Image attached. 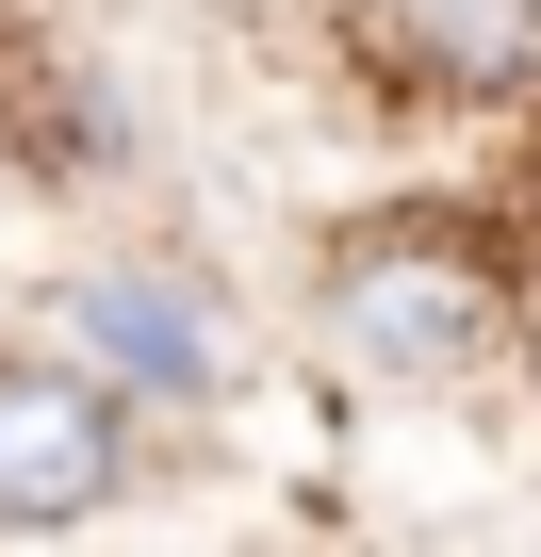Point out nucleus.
<instances>
[{
	"instance_id": "1",
	"label": "nucleus",
	"mask_w": 541,
	"mask_h": 557,
	"mask_svg": "<svg viewBox=\"0 0 541 557\" xmlns=\"http://www.w3.org/2000/svg\"><path fill=\"white\" fill-rule=\"evenodd\" d=\"M329 329H345V361H378V377H459V361L492 345V278H476L459 246H427V230H378V246L329 262Z\"/></svg>"
},
{
	"instance_id": "2",
	"label": "nucleus",
	"mask_w": 541,
	"mask_h": 557,
	"mask_svg": "<svg viewBox=\"0 0 541 557\" xmlns=\"http://www.w3.org/2000/svg\"><path fill=\"white\" fill-rule=\"evenodd\" d=\"M115 394L66 361H0V524H83L115 492Z\"/></svg>"
},
{
	"instance_id": "3",
	"label": "nucleus",
	"mask_w": 541,
	"mask_h": 557,
	"mask_svg": "<svg viewBox=\"0 0 541 557\" xmlns=\"http://www.w3.org/2000/svg\"><path fill=\"white\" fill-rule=\"evenodd\" d=\"M66 345L115 394H213L230 377V329H213V296H181V278H66Z\"/></svg>"
}]
</instances>
